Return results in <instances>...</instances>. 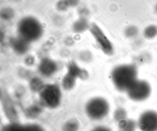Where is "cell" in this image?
Masks as SVG:
<instances>
[{"instance_id":"603a6c76","label":"cell","mask_w":157,"mask_h":131,"mask_svg":"<svg viewBox=\"0 0 157 131\" xmlns=\"http://www.w3.org/2000/svg\"><path fill=\"white\" fill-rule=\"evenodd\" d=\"M79 13L80 15V17H85L86 18V16L89 14V11L88 9H86V8H81L79 11Z\"/></svg>"},{"instance_id":"e0dca14e","label":"cell","mask_w":157,"mask_h":131,"mask_svg":"<svg viewBox=\"0 0 157 131\" xmlns=\"http://www.w3.org/2000/svg\"><path fill=\"white\" fill-rule=\"evenodd\" d=\"M143 35L147 39H152L157 36V26L151 24L147 26L144 29Z\"/></svg>"},{"instance_id":"6da1fadb","label":"cell","mask_w":157,"mask_h":131,"mask_svg":"<svg viewBox=\"0 0 157 131\" xmlns=\"http://www.w3.org/2000/svg\"><path fill=\"white\" fill-rule=\"evenodd\" d=\"M111 76L117 90L127 92L138 80L137 68L133 64L119 65L113 69Z\"/></svg>"},{"instance_id":"ac0fdd59","label":"cell","mask_w":157,"mask_h":131,"mask_svg":"<svg viewBox=\"0 0 157 131\" xmlns=\"http://www.w3.org/2000/svg\"><path fill=\"white\" fill-rule=\"evenodd\" d=\"M15 16V12L12 8L9 7L4 8L1 11V17L4 21H10Z\"/></svg>"},{"instance_id":"7a4b0ae2","label":"cell","mask_w":157,"mask_h":131,"mask_svg":"<svg viewBox=\"0 0 157 131\" xmlns=\"http://www.w3.org/2000/svg\"><path fill=\"white\" fill-rule=\"evenodd\" d=\"M18 36L31 43L39 40L43 36L44 28L40 22L33 16L22 18L17 24Z\"/></svg>"},{"instance_id":"484cf974","label":"cell","mask_w":157,"mask_h":131,"mask_svg":"<svg viewBox=\"0 0 157 131\" xmlns=\"http://www.w3.org/2000/svg\"><path fill=\"white\" fill-rule=\"evenodd\" d=\"M90 55L88 52H83L82 54L80 55L81 59H82L84 60V61H89V59L87 58V56Z\"/></svg>"},{"instance_id":"ba28073f","label":"cell","mask_w":157,"mask_h":131,"mask_svg":"<svg viewBox=\"0 0 157 131\" xmlns=\"http://www.w3.org/2000/svg\"><path fill=\"white\" fill-rule=\"evenodd\" d=\"M58 69V66L56 61L48 58H44L39 62L38 70L43 77H49L55 75Z\"/></svg>"},{"instance_id":"30bf717a","label":"cell","mask_w":157,"mask_h":131,"mask_svg":"<svg viewBox=\"0 0 157 131\" xmlns=\"http://www.w3.org/2000/svg\"><path fill=\"white\" fill-rule=\"evenodd\" d=\"M67 72L82 80H85L89 78V74L87 70L82 68L75 61L69 62L67 65Z\"/></svg>"},{"instance_id":"3957f363","label":"cell","mask_w":157,"mask_h":131,"mask_svg":"<svg viewBox=\"0 0 157 131\" xmlns=\"http://www.w3.org/2000/svg\"><path fill=\"white\" fill-rule=\"evenodd\" d=\"M39 98L43 106L49 109H56L61 103L62 93L60 88L56 84L45 85L39 92Z\"/></svg>"},{"instance_id":"d6986e66","label":"cell","mask_w":157,"mask_h":131,"mask_svg":"<svg viewBox=\"0 0 157 131\" xmlns=\"http://www.w3.org/2000/svg\"><path fill=\"white\" fill-rule=\"evenodd\" d=\"M125 36L128 38H133L136 37L139 34V30L134 25L128 26L124 32Z\"/></svg>"},{"instance_id":"277c9868","label":"cell","mask_w":157,"mask_h":131,"mask_svg":"<svg viewBox=\"0 0 157 131\" xmlns=\"http://www.w3.org/2000/svg\"><path fill=\"white\" fill-rule=\"evenodd\" d=\"M110 106L108 102L101 97L90 99L86 103L85 111L87 116L93 120L105 118L109 113Z\"/></svg>"},{"instance_id":"5bb4252c","label":"cell","mask_w":157,"mask_h":131,"mask_svg":"<svg viewBox=\"0 0 157 131\" xmlns=\"http://www.w3.org/2000/svg\"><path fill=\"white\" fill-rule=\"evenodd\" d=\"M137 125L136 121L127 118L118 122L119 131H135Z\"/></svg>"},{"instance_id":"4316f807","label":"cell","mask_w":157,"mask_h":131,"mask_svg":"<svg viewBox=\"0 0 157 131\" xmlns=\"http://www.w3.org/2000/svg\"><path fill=\"white\" fill-rule=\"evenodd\" d=\"M154 9H155V12L157 13V3L156 5H155V8H154Z\"/></svg>"},{"instance_id":"8992f818","label":"cell","mask_w":157,"mask_h":131,"mask_svg":"<svg viewBox=\"0 0 157 131\" xmlns=\"http://www.w3.org/2000/svg\"><path fill=\"white\" fill-rule=\"evenodd\" d=\"M127 92L130 99L134 101H142L149 97L151 93V87L146 80L138 79Z\"/></svg>"},{"instance_id":"7402d4cb","label":"cell","mask_w":157,"mask_h":131,"mask_svg":"<svg viewBox=\"0 0 157 131\" xmlns=\"http://www.w3.org/2000/svg\"><path fill=\"white\" fill-rule=\"evenodd\" d=\"M69 8L77 7L80 2V0H65Z\"/></svg>"},{"instance_id":"9c48e42d","label":"cell","mask_w":157,"mask_h":131,"mask_svg":"<svg viewBox=\"0 0 157 131\" xmlns=\"http://www.w3.org/2000/svg\"><path fill=\"white\" fill-rule=\"evenodd\" d=\"M10 43L12 49L17 54H25L30 49V43L19 36L11 38Z\"/></svg>"},{"instance_id":"52a82bcc","label":"cell","mask_w":157,"mask_h":131,"mask_svg":"<svg viewBox=\"0 0 157 131\" xmlns=\"http://www.w3.org/2000/svg\"><path fill=\"white\" fill-rule=\"evenodd\" d=\"M137 125L140 131H157V112L147 110L141 114Z\"/></svg>"},{"instance_id":"44dd1931","label":"cell","mask_w":157,"mask_h":131,"mask_svg":"<svg viewBox=\"0 0 157 131\" xmlns=\"http://www.w3.org/2000/svg\"><path fill=\"white\" fill-rule=\"evenodd\" d=\"M56 8L59 11L64 12L67 10L69 7L66 3L65 0H59L57 2Z\"/></svg>"},{"instance_id":"4fadbf2b","label":"cell","mask_w":157,"mask_h":131,"mask_svg":"<svg viewBox=\"0 0 157 131\" xmlns=\"http://www.w3.org/2000/svg\"><path fill=\"white\" fill-rule=\"evenodd\" d=\"M77 78L67 72L62 80V86L64 90L70 91L75 87Z\"/></svg>"},{"instance_id":"9a60e30c","label":"cell","mask_w":157,"mask_h":131,"mask_svg":"<svg viewBox=\"0 0 157 131\" xmlns=\"http://www.w3.org/2000/svg\"><path fill=\"white\" fill-rule=\"evenodd\" d=\"M30 88L34 92H39L45 85L42 80L39 78H33L30 82Z\"/></svg>"},{"instance_id":"8fae6325","label":"cell","mask_w":157,"mask_h":131,"mask_svg":"<svg viewBox=\"0 0 157 131\" xmlns=\"http://www.w3.org/2000/svg\"><path fill=\"white\" fill-rule=\"evenodd\" d=\"M4 131H45L39 125L36 124L20 125L14 124L7 126Z\"/></svg>"},{"instance_id":"7c38bea8","label":"cell","mask_w":157,"mask_h":131,"mask_svg":"<svg viewBox=\"0 0 157 131\" xmlns=\"http://www.w3.org/2000/svg\"><path fill=\"white\" fill-rule=\"evenodd\" d=\"M90 25L86 18L80 17L73 24L72 31L76 33H82L89 29Z\"/></svg>"},{"instance_id":"ffe728a7","label":"cell","mask_w":157,"mask_h":131,"mask_svg":"<svg viewBox=\"0 0 157 131\" xmlns=\"http://www.w3.org/2000/svg\"><path fill=\"white\" fill-rule=\"evenodd\" d=\"M127 113L126 111L123 108H118L115 111L114 113V119L116 122H120L122 120L126 119Z\"/></svg>"},{"instance_id":"83f0119b","label":"cell","mask_w":157,"mask_h":131,"mask_svg":"<svg viewBox=\"0 0 157 131\" xmlns=\"http://www.w3.org/2000/svg\"><path fill=\"white\" fill-rule=\"evenodd\" d=\"M14 1H18V0H13Z\"/></svg>"},{"instance_id":"5b68a950","label":"cell","mask_w":157,"mask_h":131,"mask_svg":"<svg viewBox=\"0 0 157 131\" xmlns=\"http://www.w3.org/2000/svg\"><path fill=\"white\" fill-rule=\"evenodd\" d=\"M89 30L102 52L106 55H113L114 54L113 46L101 29L96 24L93 23L90 25Z\"/></svg>"},{"instance_id":"d4e9b609","label":"cell","mask_w":157,"mask_h":131,"mask_svg":"<svg viewBox=\"0 0 157 131\" xmlns=\"http://www.w3.org/2000/svg\"><path fill=\"white\" fill-rule=\"evenodd\" d=\"M91 131H112L109 128L106 126H99L95 127Z\"/></svg>"},{"instance_id":"2e32d148","label":"cell","mask_w":157,"mask_h":131,"mask_svg":"<svg viewBox=\"0 0 157 131\" xmlns=\"http://www.w3.org/2000/svg\"><path fill=\"white\" fill-rule=\"evenodd\" d=\"M79 124L77 119H71L65 123L63 126V131H78Z\"/></svg>"},{"instance_id":"cb8c5ba5","label":"cell","mask_w":157,"mask_h":131,"mask_svg":"<svg viewBox=\"0 0 157 131\" xmlns=\"http://www.w3.org/2000/svg\"><path fill=\"white\" fill-rule=\"evenodd\" d=\"M25 64L28 66H32L34 63V58L33 57L28 56L25 59Z\"/></svg>"}]
</instances>
